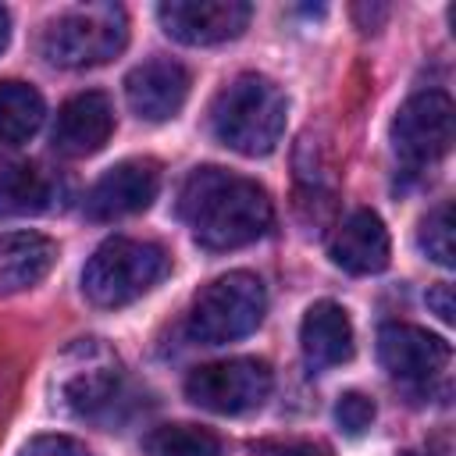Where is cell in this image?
Returning a JSON list of instances; mask_svg holds the SVG:
<instances>
[{
	"mask_svg": "<svg viewBox=\"0 0 456 456\" xmlns=\"http://www.w3.org/2000/svg\"><path fill=\"white\" fill-rule=\"evenodd\" d=\"M374 417H378L374 399L363 395V392H342L338 403H335V420L346 435H363L374 424Z\"/></svg>",
	"mask_w": 456,
	"mask_h": 456,
	"instance_id": "21",
	"label": "cell"
},
{
	"mask_svg": "<svg viewBox=\"0 0 456 456\" xmlns=\"http://www.w3.org/2000/svg\"><path fill=\"white\" fill-rule=\"evenodd\" d=\"M417 246L442 267L456 264V239H452V207L438 203L435 210H428V217L417 228Z\"/></svg>",
	"mask_w": 456,
	"mask_h": 456,
	"instance_id": "20",
	"label": "cell"
},
{
	"mask_svg": "<svg viewBox=\"0 0 456 456\" xmlns=\"http://www.w3.org/2000/svg\"><path fill=\"white\" fill-rule=\"evenodd\" d=\"M189 96V71L171 57L142 61L125 78V100L142 121H171Z\"/></svg>",
	"mask_w": 456,
	"mask_h": 456,
	"instance_id": "11",
	"label": "cell"
},
{
	"mask_svg": "<svg viewBox=\"0 0 456 456\" xmlns=\"http://www.w3.org/2000/svg\"><path fill=\"white\" fill-rule=\"evenodd\" d=\"M128 43V18L118 4H86L57 14L43 36L39 50L53 68L82 71L114 61Z\"/></svg>",
	"mask_w": 456,
	"mask_h": 456,
	"instance_id": "3",
	"label": "cell"
},
{
	"mask_svg": "<svg viewBox=\"0 0 456 456\" xmlns=\"http://www.w3.org/2000/svg\"><path fill=\"white\" fill-rule=\"evenodd\" d=\"M274 374L256 356H235L192 367L185 378V399L207 413L235 417L246 410H256L271 395Z\"/></svg>",
	"mask_w": 456,
	"mask_h": 456,
	"instance_id": "6",
	"label": "cell"
},
{
	"mask_svg": "<svg viewBox=\"0 0 456 456\" xmlns=\"http://www.w3.org/2000/svg\"><path fill=\"white\" fill-rule=\"evenodd\" d=\"M167 253L157 242L114 235L93 249L82 271V292L96 306H125L167 274Z\"/></svg>",
	"mask_w": 456,
	"mask_h": 456,
	"instance_id": "4",
	"label": "cell"
},
{
	"mask_svg": "<svg viewBox=\"0 0 456 456\" xmlns=\"http://www.w3.org/2000/svg\"><path fill=\"white\" fill-rule=\"evenodd\" d=\"M256 456H331L328 445L321 442H303V438H289V442H260Z\"/></svg>",
	"mask_w": 456,
	"mask_h": 456,
	"instance_id": "23",
	"label": "cell"
},
{
	"mask_svg": "<svg viewBox=\"0 0 456 456\" xmlns=\"http://www.w3.org/2000/svg\"><path fill=\"white\" fill-rule=\"evenodd\" d=\"M267 314L264 281L249 271H228L207 281L189 306V335L207 346H224L256 331Z\"/></svg>",
	"mask_w": 456,
	"mask_h": 456,
	"instance_id": "5",
	"label": "cell"
},
{
	"mask_svg": "<svg viewBox=\"0 0 456 456\" xmlns=\"http://www.w3.org/2000/svg\"><path fill=\"white\" fill-rule=\"evenodd\" d=\"M452 100L442 89L413 93L392 121V150L406 171H424L449 153Z\"/></svg>",
	"mask_w": 456,
	"mask_h": 456,
	"instance_id": "7",
	"label": "cell"
},
{
	"mask_svg": "<svg viewBox=\"0 0 456 456\" xmlns=\"http://www.w3.org/2000/svg\"><path fill=\"white\" fill-rule=\"evenodd\" d=\"M46 118V103L39 89L28 82H0V142L18 146L28 142Z\"/></svg>",
	"mask_w": 456,
	"mask_h": 456,
	"instance_id": "17",
	"label": "cell"
},
{
	"mask_svg": "<svg viewBox=\"0 0 456 456\" xmlns=\"http://www.w3.org/2000/svg\"><path fill=\"white\" fill-rule=\"evenodd\" d=\"M164 32L185 46H214L239 39L253 18L246 0H171L157 7Z\"/></svg>",
	"mask_w": 456,
	"mask_h": 456,
	"instance_id": "8",
	"label": "cell"
},
{
	"mask_svg": "<svg viewBox=\"0 0 456 456\" xmlns=\"http://www.w3.org/2000/svg\"><path fill=\"white\" fill-rule=\"evenodd\" d=\"M7 39H11V14H7V7H0V53H4Z\"/></svg>",
	"mask_w": 456,
	"mask_h": 456,
	"instance_id": "25",
	"label": "cell"
},
{
	"mask_svg": "<svg viewBox=\"0 0 456 456\" xmlns=\"http://www.w3.org/2000/svg\"><path fill=\"white\" fill-rule=\"evenodd\" d=\"M53 178L28 160L0 157V217H25L39 214L53 203Z\"/></svg>",
	"mask_w": 456,
	"mask_h": 456,
	"instance_id": "16",
	"label": "cell"
},
{
	"mask_svg": "<svg viewBox=\"0 0 456 456\" xmlns=\"http://www.w3.org/2000/svg\"><path fill=\"white\" fill-rule=\"evenodd\" d=\"M399 456H424V452H399Z\"/></svg>",
	"mask_w": 456,
	"mask_h": 456,
	"instance_id": "26",
	"label": "cell"
},
{
	"mask_svg": "<svg viewBox=\"0 0 456 456\" xmlns=\"http://www.w3.org/2000/svg\"><path fill=\"white\" fill-rule=\"evenodd\" d=\"M160 189V167L150 157H132L114 164L89 192H86V217L93 221H118L139 214L153 203Z\"/></svg>",
	"mask_w": 456,
	"mask_h": 456,
	"instance_id": "10",
	"label": "cell"
},
{
	"mask_svg": "<svg viewBox=\"0 0 456 456\" xmlns=\"http://www.w3.org/2000/svg\"><path fill=\"white\" fill-rule=\"evenodd\" d=\"M210 132L242 157H264L285 132V93L267 75L232 78L210 103Z\"/></svg>",
	"mask_w": 456,
	"mask_h": 456,
	"instance_id": "2",
	"label": "cell"
},
{
	"mask_svg": "<svg viewBox=\"0 0 456 456\" xmlns=\"http://www.w3.org/2000/svg\"><path fill=\"white\" fill-rule=\"evenodd\" d=\"M299 349L310 370L338 367L353 356V321L335 299H317L299 324Z\"/></svg>",
	"mask_w": 456,
	"mask_h": 456,
	"instance_id": "14",
	"label": "cell"
},
{
	"mask_svg": "<svg viewBox=\"0 0 456 456\" xmlns=\"http://www.w3.org/2000/svg\"><path fill=\"white\" fill-rule=\"evenodd\" d=\"M449 356H452L449 342L417 324L392 321L378 331V360L399 385L424 388L431 378H438L445 370Z\"/></svg>",
	"mask_w": 456,
	"mask_h": 456,
	"instance_id": "9",
	"label": "cell"
},
{
	"mask_svg": "<svg viewBox=\"0 0 456 456\" xmlns=\"http://www.w3.org/2000/svg\"><path fill=\"white\" fill-rule=\"evenodd\" d=\"M146 456H224L217 435L200 424H160L142 438Z\"/></svg>",
	"mask_w": 456,
	"mask_h": 456,
	"instance_id": "19",
	"label": "cell"
},
{
	"mask_svg": "<svg viewBox=\"0 0 456 456\" xmlns=\"http://www.w3.org/2000/svg\"><path fill=\"white\" fill-rule=\"evenodd\" d=\"M57 264V246L39 232L0 235V292H25L39 285Z\"/></svg>",
	"mask_w": 456,
	"mask_h": 456,
	"instance_id": "15",
	"label": "cell"
},
{
	"mask_svg": "<svg viewBox=\"0 0 456 456\" xmlns=\"http://www.w3.org/2000/svg\"><path fill=\"white\" fill-rule=\"evenodd\" d=\"M114 132V107L103 93L89 89L71 96L53 121L50 142L61 157H89L96 150H103V142Z\"/></svg>",
	"mask_w": 456,
	"mask_h": 456,
	"instance_id": "12",
	"label": "cell"
},
{
	"mask_svg": "<svg viewBox=\"0 0 456 456\" xmlns=\"http://www.w3.org/2000/svg\"><path fill=\"white\" fill-rule=\"evenodd\" d=\"M64 399L82 417H103L121 403V378L114 367H89L64 381Z\"/></svg>",
	"mask_w": 456,
	"mask_h": 456,
	"instance_id": "18",
	"label": "cell"
},
{
	"mask_svg": "<svg viewBox=\"0 0 456 456\" xmlns=\"http://www.w3.org/2000/svg\"><path fill=\"white\" fill-rule=\"evenodd\" d=\"M428 306L445 321V324H452V314H456V306H452V285H435V289H428Z\"/></svg>",
	"mask_w": 456,
	"mask_h": 456,
	"instance_id": "24",
	"label": "cell"
},
{
	"mask_svg": "<svg viewBox=\"0 0 456 456\" xmlns=\"http://www.w3.org/2000/svg\"><path fill=\"white\" fill-rule=\"evenodd\" d=\"M18 456H93V452L71 435H36Z\"/></svg>",
	"mask_w": 456,
	"mask_h": 456,
	"instance_id": "22",
	"label": "cell"
},
{
	"mask_svg": "<svg viewBox=\"0 0 456 456\" xmlns=\"http://www.w3.org/2000/svg\"><path fill=\"white\" fill-rule=\"evenodd\" d=\"M178 217L203 249H239L267 235L274 221L271 196L246 175L224 167H196L178 189Z\"/></svg>",
	"mask_w": 456,
	"mask_h": 456,
	"instance_id": "1",
	"label": "cell"
},
{
	"mask_svg": "<svg viewBox=\"0 0 456 456\" xmlns=\"http://www.w3.org/2000/svg\"><path fill=\"white\" fill-rule=\"evenodd\" d=\"M328 256H331L335 267H342L349 274H378V271H385L388 256H392V242H388L385 221L374 210H353L335 228V235L328 242Z\"/></svg>",
	"mask_w": 456,
	"mask_h": 456,
	"instance_id": "13",
	"label": "cell"
}]
</instances>
